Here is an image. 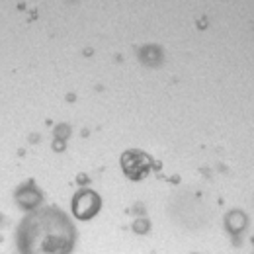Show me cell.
<instances>
[{
    "mask_svg": "<svg viewBox=\"0 0 254 254\" xmlns=\"http://www.w3.org/2000/svg\"><path fill=\"white\" fill-rule=\"evenodd\" d=\"M76 229L57 207L35 209L20 223L16 245L20 254H70Z\"/></svg>",
    "mask_w": 254,
    "mask_h": 254,
    "instance_id": "cell-1",
    "label": "cell"
},
{
    "mask_svg": "<svg viewBox=\"0 0 254 254\" xmlns=\"http://www.w3.org/2000/svg\"><path fill=\"white\" fill-rule=\"evenodd\" d=\"M100 205H102L100 195L94 190H80L72 197V213L82 221L92 219L100 211Z\"/></svg>",
    "mask_w": 254,
    "mask_h": 254,
    "instance_id": "cell-2",
    "label": "cell"
},
{
    "mask_svg": "<svg viewBox=\"0 0 254 254\" xmlns=\"http://www.w3.org/2000/svg\"><path fill=\"white\" fill-rule=\"evenodd\" d=\"M122 166L131 180H139V178L147 176V172L151 168V160L147 155H143L139 151H129L122 157Z\"/></svg>",
    "mask_w": 254,
    "mask_h": 254,
    "instance_id": "cell-3",
    "label": "cell"
},
{
    "mask_svg": "<svg viewBox=\"0 0 254 254\" xmlns=\"http://www.w3.org/2000/svg\"><path fill=\"white\" fill-rule=\"evenodd\" d=\"M16 201L24 209H33V207H37L41 203V191L33 186V182H28L22 188H18V191H16Z\"/></svg>",
    "mask_w": 254,
    "mask_h": 254,
    "instance_id": "cell-4",
    "label": "cell"
},
{
    "mask_svg": "<svg viewBox=\"0 0 254 254\" xmlns=\"http://www.w3.org/2000/svg\"><path fill=\"white\" fill-rule=\"evenodd\" d=\"M247 215L243 213V211H231L229 215H227V229L233 233V235H239L245 227H247Z\"/></svg>",
    "mask_w": 254,
    "mask_h": 254,
    "instance_id": "cell-5",
    "label": "cell"
},
{
    "mask_svg": "<svg viewBox=\"0 0 254 254\" xmlns=\"http://www.w3.org/2000/svg\"><path fill=\"white\" fill-rule=\"evenodd\" d=\"M139 57H141V61L147 64V66H157L160 63V59H162L160 49H157V47H145Z\"/></svg>",
    "mask_w": 254,
    "mask_h": 254,
    "instance_id": "cell-6",
    "label": "cell"
},
{
    "mask_svg": "<svg viewBox=\"0 0 254 254\" xmlns=\"http://www.w3.org/2000/svg\"><path fill=\"white\" fill-rule=\"evenodd\" d=\"M149 229V221L147 219H139V221H135V231L137 233H145Z\"/></svg>",
    "mask_w": 254,
    "mask_h": 254,
    "instance_id": "cell-7",
    "label": "cell"
}]
</instances>
